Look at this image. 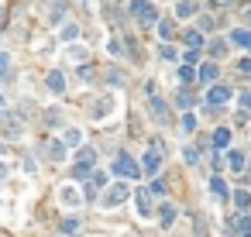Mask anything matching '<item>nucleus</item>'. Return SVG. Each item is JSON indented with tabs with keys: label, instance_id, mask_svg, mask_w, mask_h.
Segmentation results:
<instances>
[{
	"label": "nucleus",
	"instance_id": "9d476101",
	"mask_svg": "<svg viewBox=\"0 0 251 237\" xmlns=\"http://www.w3.org/2000/svg\"><path fill=\"white\" fill-rule=\"evenodd\" d=\"M45 151H48V158H52V162H62V158H65V144H62V141L45 144Z\"/></svg>",
	"mask_w": 251,
	"mask_h": 237
},
{
	"label": "nucleus",
	"instance_id": "0eeeda50",
	"mask_svg": "<svg viewBox=\"0 0 251 237\" xmlns=\"http://www.w3.org/2000/svg\"><path fill=\"white\" fill-rule=\"evenodd\" d=\"M134 203H138L141 217H152V192H145V189H138V192H134Z\"/></svg>",
	"mask_w": 251,
	"mask_h": 237
},
{
	"label": "nucleus",
	"instance_id": "2f4dec72",
	"mask_svg": "<svg viewBox=\"0 0 251 237\" xmlns=\"http://www.w3.org/2000/svg\"><path fill=\"white\" fill-rule=\"evenodd\" d=\"M210 4H213V7H220V11H224V7H231V4H234V0H210Z\"/></svg>",
	"mask_w": 251,
	"mask_h": 237
},
{
	"label": "nucleus",
	"instance_id": "f8f14e48",
	"mask_svg": "<svg viewBox=\"0 0 251 237\" xmlns=\"http://www.w3.org/2000/svg\"><path fill=\"white\" fill-rule=\"evenodd\" d=\"M175 14H179V17H193V14H196V4H193V0H179Z\"/></svg>",
	"mask_w": 251,
	"mask_h": 237
},
{
	"label": "nucleus",
	"instance_id": "393cba45",
	"mask_svg": "<svg viewBox=\"0 0 251 237\" xmlns=\"http://www.w3.org/2000/svg\"><path fill=\"white\" fill-rule=\"evenodd\" d=\"M76 227H79V220H73V217L62 220V234H76Z\"/></svg>",
	"mask_w": 251,
	"mask_h": 237
},
{
	"label": "nucleus",
	"instance_id": "412c9836",
	"mask_svg": "<svg viewBox=\"0 0 251 237\" xmlns=\"http://www.w3.org/2000/svg\"><path fill=\"white\" fill-rule=\"evenodd\" d=\"M179 79H183V83H193V79H196V72H193V65H189V62L179 69Z\"/></svg>",
	"mask_w": 251,
	"mask_h": 237
},
{
	"label": "nucleus",
	"instance_id": "a211bd4d",
	"mask_svg": "<svg viewBox=\"0 0 251 237\" xmlns=\"http://www.w3.org/2000/svg\"><path fill=\"white\" fill-rule=\"evenodd\" d=\"M234 203H237V206H241V210L248 213V206H251V196H248V192L241 189V192H234Z\"/></svg>",
	"mask_w": 251,
	"mask_h": 237
},
{
	"label": "nucleus",
	"instance_id": "1a4fd4ad",
	"mask_svg": "<svg viewBox=\"0 0 251 237\" xmlns=\"http://www.w3.org/2000/svg\"><path fill=\"white\" fill-rule=\"evenodd\" d=\"M158 158H162V151H158V148H148V155H145V172H148V175H155Z\"/></svg>",
	"mask_w": 251,
	"mask_h": 237
},
{
	"label": "nucleus",
	"instance_id": "7ed1b4c3",
	"mask_svg": "<svg viewBox=\"0 0 251 237\" xmlns=\"http://www.w3.org/2000/svg\"><path fill=\"white\" fill-rule=\"evenodd\" d=\"M127 196H131V186H127V182H114L110 189L103 192V206H121Z\"/></svg>",
	"mask_w": 251,
	"mask_h": 237
},
{
	"label": "nucleus",
	"instance_id": "423d86ee",
	"mask_svg": "<svg viewBox=\"0 0 251 237\" xmlns=\"http://www.w3.org/2000/svg\"><path fill=\"white\" fill-rule=\"evenodd\" d=\"M107 182V175H100V172H93L90 179H86V200H96L100 196V186Z\"/></svg>",
	"mask_w": 251,
	"mask_h": 237
},
{
	"label": "nucleus",
	"instance_id": "7c9ffc66",
	"mask_svg": "<svg viewBox=\"0 0 251 237\" xmlns=\"http://www.w3.org/2000/svg\"><path fill=\"white\" fill-rule=\"evenodd\" d=\"M183 158H186V162L193 165V162H196V148H186V151H183Z\"/></svg>",
	"mask_w": 251,
	"mask_h": 237
},
{
	"label": "nucleus",
	"instance_id": "20e7f679",
	"mask_svg": "<svg viewBox=\"0 0 251 237\" xmlns=\"http://www.w3.org/2000/svg\"><path fill=\"white\" fill-rule=\"evenodd\" d=\"M131 14H134L141 24H152V21H155V4H148V0H134V4H131Z\"/></svg>",
	"mask_w": 251,
	"mask_h": 237
},
{
	"label": "nucleus",
	"instance_id": "f3484780",
	"mask_svg": "<svg viewBox=\"0 0 251 237\" xmlns=\"http://www.w3.org/2000/svg\"><path fill=\"white\" fill-rule=\"evenodd\" d=\"M186 45H189V48H203V34H200V31H189V34H186Z\"/></svg>",
	"mask_w": 251,
	"mask_h": 237
},
{
	"label": "nucleus",
	"instance_id": "a878e982",
	"mask_svg": "<svg viewBox=\"0 0 251 237\" xmlns=\"http://www.w3.org/2000/svg\"><path fill=\"white\" fill-rule=\"evenodd\" d=\"M172 28H175L172 21H158V34H162V38H169V34H172Z\"/></svg>",
	"mask_w": 251,
	"mask_h": 237
},
{
	"label": "nucleus",
	"instance_id": "c756f323",
	"mask_svg": "<svg viewBox=\"0 0 251 237\" xmlns=\"http://www.w3.org/2000/svg\"><path fill=\"white\" fill-rule=\"evenodd\" d=\"M179 103H183V107H193V93H179Z\"/></svg>",
	"mask_w": 251,
	"mask_h": 237
},
{
	"label": "nucleus",
	"instance_id": "aec40b11",
	"mask_svg": "<svg viewBox=\"0 0 251 237\" xmlns=\"http://www.w3.org/2000/svg\"><path fill=\"white\" fill-rule=\"evenodd\" d=\"M237 107H241V113H248V110H251V90H244V93L237 96Z\"/></svg>",
	"mask_w": 251,
	"mask_h": 237
},
{
	"label": "nucleus",
	"instance_id": "5701e85b",
	"mask_svg": "<svg viewBox=\"0 0 251 237\" xmlns=\"http://www.w3.org/2000/svg\"><path fill=\"white\" fill-rule=\"evenodd\" d=\"M183 131H186V134H193V131H196V117H193V113H186V117H183Z\"/></svg>",
	"mask_w": 251,
	"mask_h": 237
},
{
	"label": "nucleus",
	"instance_id": "4be33fe9",
	"mask_svg": "<svg viewBox=\"0 0 251 237\" xmlns=\"http://www.w3.org/2000/svg\"><path fill=\"white\" fill-rule=\"evenodd\" d=\"M200 76H203V83H213V76H217V65H203Z\"/></svg>",
	"mask_w": 251,
	"mask_h": 237
},
{
	"label": "nucleus",
	"instance_id": "f704fd0d",
	"mask_svg": "<svg viewBox=\"0 0 251 237\" xmlns=\"http://www.w3.org/2000/svg\"><path fill=\"white\" fill-rule=\"evenodd\" d=\"M0 24H4V11H0Z\"/></svg>",
	"mask_w": 251,
	"mask_h": 237
},
{
	"label": "nucleus",
	"instance_id": "c9c22d12",
	"mask_svg": "<svg viewBox=\"0 0 251 237\" xmlns=\"http://www.w3.org/2000/svg\"><path fill=\"white\" fill-rule=\"evenodd\" d=\"M0 103H4V96H0Z\"/></svg>",
	"mask_w": 251,
	"mask_h": 237
},
{
	"label": "nucleus",
	"instance_id": "6e6552de",
	"mask_svg": "<svg viewBox=\"0 0 251 237\" xmlns=\"http://www.w3.org/2000/svg\"><path fill=\"white\" fill-rule=\"evenodd\" d=\"M231 42L241 45V48H251V31H248V28H234V31H231Z\"/></svg>",
	"mask_w": 251,
	"mask_h": 237
},
{
	"label": "nucleus",
	"instance_id": "2eb2a0df",
	"mask_svg": "<svg viewBox=\"0 0 251 237\" xmlns=\"http://www.w3.org/2000/svg\"><path fill=\"white\" fill-rule=\"evenodd\" d=\"M227 162H231V169H234V172H244V155H241V151H231Z\"/></svg>",
	"mask_w": 251,
	"mask_h": 237
},
{
	"label": "nucleus",
	"instance_id": "ddd939ff",
	"mask_svg": "<svg viewBox=\"0 0 251 237\" xmlns=\"http://www.w3.org/2000/svg\"><path fill=\"white\" fill-rule=\"evenodd\" d=\"M210 189H213V196H217V200H227V196H231L224 179H213V182H210Z\"/></svg>",
	"mask_w": 251,
	"mask_h": 237
},
{
	"label": "nucleus",
	"instance_id": "4468645a",
	"mask_svg": "<svg viewBox=\"0 0 251 237\" xmlns=\"http://www.w3.org/2000/svg\"><path fill=\"white\" fill-rule=\"evenodd\" d=\"M227 141H231V131H227V127L213 131V144H217V148H227Z\"/></svg>",
	"mask_w": 251,
	"mask_h": 237
},
{
	"label": "nucleus",
	"instance_id": "b1692460",
	"mask_svg": "<svg viewBox=\"0 0 251 237\" xmlns=\"http://www.w3.org/2000/svg\"><path fill=\"white\" fill-rule=\"evenodd\" d=\"M237 72H241L244 79H251V59H241V62H237Z\"/></svg>",
	"mask_w": 251,
	"mask_h": 237
},
{
	"label": "nucleus",
	"instance_id": "473e14b6",
	"mask_svg": "<svg viewBox=\"0 0 251 237\" xmlns=\"http://www.w3.org/2000/svg\"><path fill=\"white\" fill-rule=\"evenodd\" d=\"M4 69H7V55H4V52H0V72H4Z\"/></svg>",
	"mask_w": 251,
	"mask_h": 237
},
{
	"label": "nucleus",
	"instance_id": "c85d7f7f",
	"mask_svg": "<svg viewBox=\"0 0 251 237\" xmlns=\"http://www.w3.org/2000/svg\"><path fill=\"white\" fill-rule=\"evenodd\" d=\"M210 55H217V59H220V55H224V42H217V45H210Z\"/></svg>",
	"mask_w": 251,
	"mask_h": 237
},
{
	"label": "nucleus",
	"instance_id": "dca6fc26",
	"mask_svg": "<svg viewBox=\"0 0 251 237\" xmlns=\"http://www.w3.org/2000/svg\"><path fill=\"white\" fill-rule=\"evenodd\" d=\"M152 110H155V117H162V124L169 121V107H165L162 100H152Z\"/></svg>",
	"mask_w": 251,
	"mask_h": 237
},
{
	"label": "nucleus",
	"instance_id": "6ab92c4d",
	"mask_svg": "<svg viewBox=\"0 0 251 237\" xmlns=\"http://www.w3.org/2000/svg\"><path fill=\"white\" fill-rule=\"evenodd\" d=\"M234 227H237V234H251V213H244V217H241Z\"/></svg>",
	"mask_w": 251,
	"mask_h": 237
},
{
	"label": "nucleus",
	"instance_id": "e433bc0d",
	"mask_svg": "<svg viewBox=\"0 0 251 237\" xmlns=\"http://www.w3.org/2000/svg\"><path fill=\"white\" fill-rule=\"evenodd\" d=\"M0 148H4V144H0Z\"/></svg>",
	"mask_w": 251,
	"mask_h": 237
},
{
	"label": "nucleus",
	"instance_id": "72a5a7b5",
	"mask_svg": "<svg viewBox=\"0 0 251 237\" xmlns=\"http://www.w3.org/2000/svg\"><path fill=\"white\" fill-rule=\"evenodd\" d=\"M4 175H7V165H0V179H4Z\"/></svg>",
	"mask_w": 251,
	"mask_h": 237
},
{
	"label": "nucleus",
	"instance_id": "39448f33",
	"mask_svg": "<svg viewBox=\"0 0 251 237\" xmlns=\"http://www.w3.org/2000/svg\"><path fill=\"white\" fill-rule=\"evenodd\" d=\"M231 100V90L227 86H210V93H206V103L210 107H220V103H227Z\"/></svg>",
	"mask_w": 251,
	"mask_h": 237
},
{
	"label": "nucleus",
	"instance_id": "f03ea898",
	"mask_svg": "<svg viewBox=\"0 0 251 237\" xmlns=\"http://www.w3.org/2000/svg\"><path fill=\"white\" fill-rule=\"evenodd\" d=\"M93 162H96V151L93 148H83L79 158H76V165H73V175L76 179H90L93 175Z\"/></svg>",
	"mask_w": 251,
	"mask_h": 237
},
{
	"label": "nucleus",
	"instance_id": "bb28decb",
	"mask_svg": "<svg viewBox=\"0 0 251 237\" xmlns=\"http://www.w3.org/2000/svg\"><path fill=\"white\" fill-rule=\"evenodd\" d=\"M172 217H175V210H172V206H165V210H162V227H169V223H172Z\"/></svg>",
	"mask_w": 251,
	"mask_h": 237
},
{
	"label": "nucleus",
	"instance_id": "cd10ccee",
	"mask_svg": "<svg viewBox=\"0 0 251 237\" xmlns=\"http://www.w3.org/2000/svg\"><path fill=\"white\" fill-rule=\"evenodd\" d=\"M158 52H162V59H169V62H172V59H175V48H172V45H162V48H158Z\"/></svg>",
	"mask_w": 251,
	"mask_h": 237
},
{
	"label": "nucleus",
	"instance_id": "9b49d317",
	"mask_svg": "<svg viewBox=\"0 0 251 237\" xmlns=\"http://www.w3.org/2000/svg\"><path fill=\"white\" fill-rule=\"evenodd\" d=\"M48 90H52V93H62V90H65L62 72H48Z\"/></svg>",
	"mask_w": 251,
	"mask_h": 237
},
{
	"label": "nucleus",
	"instance_id": "f257e3e1",
	"mask_svg": "<svg viewBox=\"0 0 251 237\" xmlns=\"http://www.w3.org/2000/svg\"><path fill=\"white\" fill-rule=\"evenodd\" d=\"M114 175H124V179H138V175H141V165L134 162V158H131L127 151H121V155L114 158Z\"/></svg>",
	"mask_w": 251,
	"mask_h": 237
}]
</instances>
